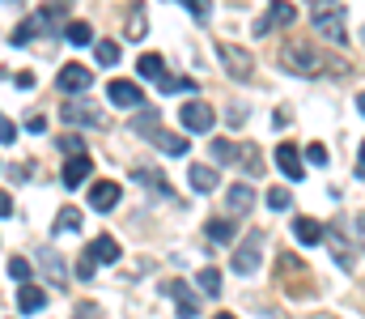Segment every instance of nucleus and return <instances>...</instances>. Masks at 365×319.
I'll return each mask as SVG.
<instances>
[{"label": "nucleus", "instance_id": "nucleus-1", "mask_svg": "<svg viewBox=\"0 0 365 319\" xmlns=\"http://www.w3.org/2000/svg\"><path fill=\"white\" fill-rule=\"evenodd\" d=\"M158 123H162V115H158V111H140V115L132 119V132H136V136H149V141H153L158 149H166L170 158H182V153H187V136L162 132Z\"/></svg>", "mask_w": 365, "mask_h": 319}, {"label": "nucleus", "instance_id": "nucleus-2", "mask_svg": "<svg viewBox=\"0 0 365 319\" xmlns=\"http://www.w3.org/2000/svg\"><path fill=\"white\" fill-rule=\"evenodd\" d=\"M280 69H289L297 77H319L323 73V56L310 43H284L280 47Z\"/></svg>", "mask_w": 365, "mask_h": 319}, {"label": "nucleus", "instance_id": "nucleus-3", "mask_svg": "<svg viewBox=\"0 0 365 319\" xmlns=\"http://www.w3.org/2000/svg\"><path fill=\"white\" fill-rule=\"evenodd\" d=\"M217 56H221V69L234 77V81H251L255 77V56L238 43H217Z\"/></svg>", "mask_w": 365, "mask_h": 319}, {"label": "nucleus", "instance_id": "nucleus-4", "mask_svg": "<svg viewBox=\"0 0 365 319\" xmlns=\"http://www.w3.org/2000/svg\"><path fill=\"white\" fill-rule=\"evenodd\" d=\"M349 17H344V9H314V30L327 39V43H336V47H344L349 43V26H344Z\"/></svg>", "mask_w": 365, "mask_h": 319}, {"label": "nucleus", "instance_id": "nucleus-5", "mask_svg": "<svg viewBox=\"0 0 365 319\" xmlns=\"http://www.w3.org/2000/svg\"><path fill=\"white\" fill-rule=\"evenodd\" d=\"M60 119H68V123H90V128H102V106L90 103L86 94H68V103L60 106Z\"/></svg>", "mask_w": 365, "mask_h": 319}, {"label": "nucleus", "instance_id": "nucleus-6", "mask_svg": "<svg viewBox=\"0 0 365 319\" xmlns=\"http://www.w3.org/2000/svg\"><path fill=\"white\" fill-rule=\"evenodd\" d=\"M259 251H264V234L251 230V234L238 243V251H234V273H238V277H251V273L259 268Z\"/></svg>", "mask_w": 365, "mask_h": 319}, {"label": "nucleus", "instance_id": "nucleus-7", "mask_svg": "<svg viewBox=\"0 0 365 319\" xmlns=\"http://www.w3.org/2000/svg\"><path fill=\"white\" fill-rule=\"evenodd\" d=\"M293 21H297V9H293L289 0H272L268 13H264L259 21H251V26H255V39H264L268 30H276V26H293Z\"/></svg>", "mask_w": 365, "mask_h": 319}, {"label": "nucleus", "instance_id": "nucleus-8", "mask_svg": "<svg viewBox=\"0 0 365 319\" xmlns=\"http://www.w3.org/2000/svg\"><path fill=\"white\" fill-rule=\"evenodd\" d=\"M212 106L208 103H200V98H187V103L179 106V123L187 128V132H208L212 128Z\"/></svg>", "mask_w": 365, "mask_h": 319}, {"label": "nucleus", "instance_id": "nucleus-9", "mask_svg": "<svg viewBox=\"0 0 365 319\" xmlns=\"http://www.w3.org/2000/svg\"><path fill=\"white\" fill-rule=\"evenodd\" d=\"M90 86H93V73L86 64H64L60 77H56V90H64V94H86Z\"/></svg>", "mask_w": 365, "mask_h": 319}, {"label": "nucleus", "instance_id": "nucleus-10", "mask_svg": "<svg viewBox=\"0 0 365 319\" xmlns=\"http://www.w3.org/2000/svg\"><path fill=\"white\" fill-rule=\"evenodd\" d=\"M323 243L331 247V255H336V264H340L344 273H353V264H357V251L349 247V238L340 234V226H327V234H323Z\"/></svg>", "mask_w": 365, "mask_h": 319}, {"label": "nucleus", "instance_id": "nucleus-11", "mask_svg": "<svg viewBox=\"0 0 365 319\" xmlns=\"http://www.w3.org/2000/svg\"><path fill=\"white\" fill-rule=\"evenodd\" d=\"M106 98L115 106H140L145 103V90L136 86V81H123V77H115L110 86H106Z\"/></svg>", "mask_w": 365, "mask_h": 319}, {"label": "nucleus", "instance_id": "nucleus-12", "mask_svg": "<svg viewBox=\"0 0 365 319\" xmlns=\"http://www.w3.org/2000/svg\"><path fill=\"white\" fill-rule=\"evenodd\" d=\"M90 175H93V158L90 153H73V158L64 162V175H60V179H64V188H81Z\"/></svg>", "mask_w": 365, "mask_h": 319}, {"label": "nucleus", "instance_id": "nucleus-13", "mask_svg": "<svg viewBox=\"0 0 365 319\" xmlns=\"http://www.w3.org/2000/svg\"><path fill=\"white\" fill-rule=\"evenodd\" d=\"M119 205V183H110V179H98L90 188V209H98V213H110Z\"/></svg>", "mask_w": 365, "mask_h": 319}, {"label": "nucleus", "instance_id": "nucleus-14", "mask_svg": "<svg viewBox=\"0 0 365 319\" xmlns=\"http://www.w3.org/2000/svg\"><path fill=\"white\" fill-rule=\"evenodd\" d=\"M276 166H280V171H284V175H289L293 183H297V179L306 175V166H302V153H297V149H293L289 141H280V145H276Z\"/></svg>", "mask_w": 365, "mask_h": 319}, {"label": "nucleus", "instance_id": "nucleus-15", "mask_svg": "<svg viewBox=\"0 0 365 319\" xmlns=\"http://www.w3.org/2000/svg\"><path fill=\"white\" fill-rule=\"evenodd\" d=\"M86 255H90L93 264H119V243L110 234H98L90 247H86Z\"/></svg>", "mask_w": 365, "mask_h": 319}, {"label": "nucleus", "instance_id": "nucleus-16", "mask_svg": "<svg viewBox=\"0 0 365 319\" xmlns=\"http://www.w3.org/2000/svg\"><path fill=\"white\" fill-rule=\"evenodd\" d=\"M43 307H47V294H43L38 285L21 281V290H17V311H21V315H38Z\"/></svg>", "mask_w": 365, "mask_h": 319}, {"label": "nucleus", "instance_id": "nucleus-17", "mask_svg": "<svg viewBox=\"0 0 365 319\" xmlns=\"http://www.w3.org/2000/svg\"><path fill=\"white\" fill-rule=\"evenodd\" d=\"M225 205H230L234 217H242V213H251V205H255V192L247 183H234V188H225Z\"/></svg>", "mask_w": 365, "mask_h": 319}, {"label": "nucleus", "instance_id": "nucleus-18", "mask_svg": "<svg viewBox=\"0 0 365 319\" xmlns=\"http://www.w3.org/2000/svg\"><path fill=\"white\" fill-rule=\"evenodd\" d=\"M132 179H136V183H145V188H153L158 196H175V188H170V179H166L162 171H149V166H136V171H132Z\"/></svg>", "mask_w": 365, "mask_h": 319}, {"label": "nucleus", "instance_id": "nucleus-19", "mask_svg": "<svg viewBox=\"0 0 365 319\" xmlns=\"http://www.w3.org/2000/svg\"><path fill=\"white\" fill-rule=\"evenodd\" d=\"M187 179H191V188H195V192H212V188L221 183V175H217L212 166H200V162H191V166H187Z\"/></svg>", "mask_w": 365, "mask_h": 319}, {"label": "nucleus", "instance_id": "nucleus-20", "mask_svg": "<svg viewBox=\"0 0 365 319\" xmlns=\"http://www.w3.org/2000/svg\"><path fill=\"white\" fill-rule=\"evenodd\" d=\"M293 234H297V243H306V247H314V243H323V234H327V226H319L314 217H297V221H293Z\"/></svg>", "mask_w": 365, "mask_h": 319}, {"label": "nucleus", "instance_id": "nucleus-21", "mask_svg": "<svg viewBox=\"0 0 365 319\" xmlns=\"http://www.w3.org/2000/svg\"><path fill=\"white\" fill-rule=\"evenodd\" d=\"M123 34H128L132 43L145 39V4H132V9H128V26H123Z\"/></svg>", "mask_w": 365, "mask_h": 319}, {"label": "nucleus", "instance_id": "nucleus-22", "mask_svg": "<svg viewBox=\"0 0 365 319\" xmlns=\"http://www.w3.org/2000/svg\"><path fill=\"white\" fill-rule=\"evenodd\" d=\"M136 69H140V77H149V81H162V77H166V60H162L158 51H153V56H140Z\"/></svg>", "mask_w": 365, "mask_h": 319}, {"label": "nucleus", "instance_id": "nucleus-23", "mask_svg": "<svg viewBox=\"0 0 365 319\" xmlns=\"http://www.w3.org/2000/svg\"><path fill=\"white\" fill-rule=\"evenodd\" d=\"M43 26H47V21H43V17H34V21H26V26H17V30L9 34V43H13V47H21V43H30L34 34H43Z\"/></svg>", "mask_w": 365, "mask_h": 319}, {"label": "nucleus", "instance_id": "nucleus-24", "mask_svg": "<svg viewBox=\"0 0 365 319\" xmlns=\"http://www.w3.org/2000/svg\"><path fill=\"white\" fill-rule=\"evenodd\" d=\"M64 34H68V43H73V47L93 43V26H90V21H68V30H64Z\"/></svg>", "mask_w": 365, "mask_h": 319}, {"label": "nucleus", "instance_id": "nucleus-25", "mask_svg": "<svg viewBox=\"0 0 365 319\" xmlns=\"http://www.w3.org/2000/svg\"><path fill=\"white\" fill-rule=\"evenodd\" d=\"M93 51H98V64H102V69H115V64H119V43H115V39H102Z\"/></svg>", "mask_w": 365, "mask_h": 319}, {"label": "nucleus", "instance_id": "nucleus-26", "mask_svg": "<svg viewBox=\"0 0 365 319\" xmlns=\"http://www.w3.org/2000/svg\"><path fill=\"white\" fill-rule=\"evenodd\" d=\"M208 238H212V243H234V221L212 217V221H208Z\"/></svg>", "mask_w": 365, "mask_h": 319}, {"label": "nucleus", "instance_id": "nucleus-27", "mask_svg": "<svg viewBox=\"0 0 365 319\" xmlns=\"http://www.w3.org/2000/svg\"><path fill=\"white\" fill-rule=\"evenodd\" d=\"M212 158H217L221 166H234V162H238V145H234V141H212Z\"/></svg>", "mask_w": 365, "mask_h": 319}, {"label": "nucleus", "instance_id": "nucleus-28", "mask_svg": "<svg viewBox=\"0 0 365 319\" xmlns=\"http://www.w3.org/2000/svg\"><path fill=\"white\" fill-rule=\"evenodd\" d=\"M195 281H200V290H204V294L221 298V273H217V268H200V277H195Z\"/></svg>", "mask_w": 365, "mask_h": 319}, {"label": "nucleus", "instance_id": "nucleus-29", "mask_svg": "<svg viewBox=\"0 0 365 319\" xmlns=\"http://www.w3.org/2000/svg\"><path fill=\"white\" fill-rule=\"evenodd\" d=\"M68 9H73V0H47V4L38 9V17H43V21L51 26V21H60V17H64Z\"/></svg>", "mask_w": 365, "mask_h": 319}, {"label": "nucleus", "instance_id": "nucleus-30", "mask_svg": "<svg viewBox=\"0 0 365 319\" xmlns=\"http://www.w3.org/2000/svg\"><path fill=\"white\" fill-rule=\"evenodd\" d=\"M158 86H162V94H191V90H195L191 77H162Z\"/></svg>", "mask_w": 365, "mask_h": 319}, {"label": "nucleus", "instance_id": "nucleus-31", "mask_svg": "<svg viewBox=\"0 0 365 319\" xmlns=\"http://www.w3.org/2000/svg\"><path fill=\"white\" fill-rule=\"evenodd\" d=\"M56 230H64V234H73V230H81V213L73 209H60V217H56Z\"/></svg>", "mask_w": 365, "mask_h": 319}, {"label": "nucleus", "instance_id": "nucleus-32", "mask_svg": "<svg viewBox=\"0 0 365 319\" xmlns=\"http://www.w3.org/2000/svg\"><path fill=\"white\" fill-rule=\"evenodd\" d=\"M43 273H47L56 285H64V264H60V255H56V251H47V255H43Z\"/></svg>", "mask_w": 365, "mask_h": 319}, {"label": "nucleus", "instance_id": "nucleus-33", "mask_svg": "<svg viewBox=\"0 0 365 319\" xmlns=\"http://www.w3.org/2000/svg\"><path fill=\"white\" fill-rule=\"evenodd\" d=\"M4 268H9V277H13V281H30V260L9 255V264H4Z\"/></svg>", "mask_w": 365, "mask_h": 319}, {"label": "nucleus", "instance_id": "nucleus-34", "mask_svg": "<svg viewBox=\"0 0 365 319\" xmlns=\"http://www.w3.org/2000/svg\"><path fill=\"white\" fill-rule=\"evenodd\" d=\"M242 158H247V162H242V166H247V175H255V179H259V175H264V162H259V149H242Z\"/></svg>", "mask_w": 365, "mask_h": 319}, {"label": "nucleus", "instance_id": "nucleus-35", "mask_svg": "<svg viewBox=\"0 0 365 319\" xmlns=\"http://www.w3.org/2000/svg\"><path fill=\"white\" fill-rule=\"evenodd\" d=\"M268 209H289V192H284V188H268Z\"/></svg>", "mask_w": 365, "mask_h": 319}, {"label": "nucleus", "instance_id": "nucleus-36", "mask_svg": "<svg viewBox=\"0 0 365 319\" xmlns=\"http://www.w3.org/2000/svg\"><path fill=\"white\" fill-rule=\"evenodd\" d=\"M179 4H182V9H187V13H195L200 21H204V17L212 13V4H208V0H179Z\"/></svg>", "mask_w": 365, "mask_h": 319}, {"label": "nucleus", "instance_id": "nucleus-37", "mask_svg": "<svg viewBox=\"0 0 365 319\" xmlns=\"http://www.w3.org/2000/svg\"><path fill=\"white\" fill-rule=\"evenodd\" d=\"M349 230H353V243L365 251V213H357V217H353V226H349Z\"/></svg>", "mask_w": 365, "mask_h": 319}, {"label": "nucleus", "instance_id": "nucleus-38", "mask_svg": "<svg viewBox=\"0 0 365 319\" xmlns=\"http://www.w3.org/2000/svg\"><path fill=\"white\" fill-rule=\"evenodd\" d=\"M60 149L64 153H86V141L81 136H60Z\"/></svg>", "mask_w": 365, "mask_h": 319}, {"label": "nucleus", "instance_id": "nucleus-39", "mask_svg": "<svg viewBox=\"0 0 365 319\" xmlns=\"http://www.w3.org/2000/svg\"><path fill=\"white\" fill-rule=\"evenodd\" d=\"M195 315H200L195 298H179V319H195Z\"/></svg>", "mask_w": 365, "mask_h": 319}, {"label": "nucleus", "instance_id": "nucleus-40", "mask_svg": "<svg viewBox=\"0 0 365 319\" xmlns=\"http://www.w3.org/2000/svg\"><path fill=\"white\" fill-rule=\"evenodd\" d=\"M77 277H81V281H90L93 277V260L86 255V251H81V260H77Z\"/></svg>", "mask_w": 365, "mask_h": 319}, {"label": "nucleus", "instance_id": "nucleus-41", "mask_svg": "<svg viewBox=\"0 0 365 319\" xmlns=\"http://www.w3.org/2000/svg\"><path fill=\"white\" fill-rule=\"evenodd\" d=\"M306 158H310L314 166H327V149H323V145H310V149H306Z\"/></svg>", "mask_w": 365, "mask_h": 319}, {"label": "nucleus", "instance_id": "nucleus-42", "mask_svg": "<svg viewBox=\"0 0 365 319\" xmlns=\"http://www.w3.org/2000/svg\"><path fill=\"white\" fill-rule=\"evenodd\" d=\"M162 290H166V294H170V298H175V303H179V298H187V285H182V281H166V285H162Z\"/></svg>", "mask_w": 365, "mask_h": 319}, {"label": "nucleus", "instance_id": "nucleus-43", "mask_svg": "<svg viewBox=\"0 0 365 319\" xmlns=\"http://www.w3.org/2000/svg\"><path fill=\"white\" fill-rule=\"evenodd\" d=\"M13 136H17V128H13V119H0V141H4V145H13Z\"/></svg>", "mask_w": 365, "mask_h": 319}, {"label": "nucleus", "instance_id": "nucleus-44", "mask_svg": "<svg viewBox=\"0 0 365 319\" xmlns=\"http://www.w3.org/2000/svg\"><path fill=\"white\" fill-rule=\"evenodd\" d=\"M77 319H98V307H93V303H81V307H77Z\"/></svg>", "mask_w": 365, "mask_h": 319}, {"label": "nucleus", "instance_id": "nucleus-45", "mask_svg": "<svg viewBox=\"0 0 365 319\" xmlns=\"http://www.w3.org/2000/svg\"><path fill=\"white\" fill-rule=\"evenodd\" d=\"M357 179H365V141H361V158H357Z\"/></svg>", "mask_w": 365, "mask_h": 319}, {"label": "nucleus", "instance_id": "nucleus-46", "mask_svg": "<svg viewBox=\"0 0 365 319\" xmlns=\"http://www.w3.org/2000/svg\"><path fill=\"white\" fill-rule=\"evenodd\" d=\"M310 4H314V9H323V4H336V0H310Z\"/></svg>", "mask_w": 365, "mask_h": 319}, {"label": "nucleus", "instance_id": "nucleus-47", "mask_svg": "<svg viewBox=\"0 0 365 319\" xmlns=\"http://www.w3.org/2000/svg\"><path fill=\"white\" fill-rule=\"evenodd\" d=\"M357 111H361V115H365V94H361V98H357Z\"/></svg>", "mask_w": 365, "mask_h": 319}, {"label": "nucleus", "instance_id": "nucleus-48", "mask_svg": "<svg viewBox=\"0 0 365 319\" xmlns=\"http://www.w3.org/2000/svg\"><path fill=\"white\" fill-rule=\"evenodd\" d=\"M217 319H234V315H230V311H225V315H217Z\"/></svg>", "mask_w": 365, "mask_h": 319}]
</instances>
